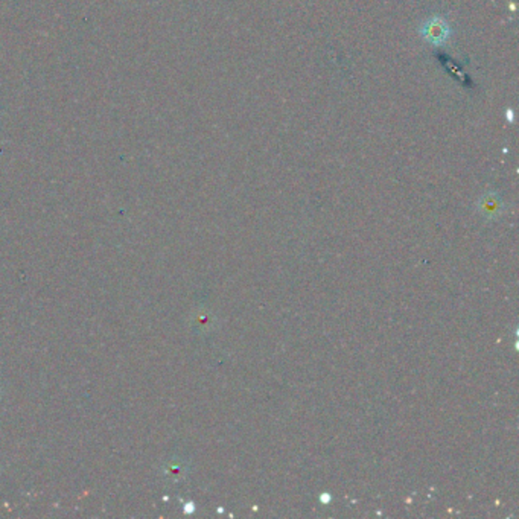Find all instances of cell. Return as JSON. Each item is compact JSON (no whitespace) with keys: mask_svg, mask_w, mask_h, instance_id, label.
<instances>
[{"mask_svg":"<svg viewBox=\"0 0 519 519\" xmlns=\"http://www.w3.org/2000/svg\"><path fill=\"white\" fill-rule=\"evenodd\" d=\"M452 29L450 23L446 22L442 15H431L428 17L422 25L419 26V35L424 41H426L431 46H443L451 39Z\"/></svg>","mask_w":519,"mask_h":519,"instance_id":"1","label":"cell"},{"mask_svg":"<svg viewBox=\"0 0 519 519\" xmlns=\"http://www.w3.org/2000/svg\"><path fill=\"white\" fill-rule=\"evenodd\" d=\"M503 209V201H501L499 196L494 192L486 194L483 198L480 200V210L481 213H485L486 217L494 218Z\"/></svg>","mask_w":519,"mask_h":519,"instance_id":"2","label":"cell"}]
</instances>
